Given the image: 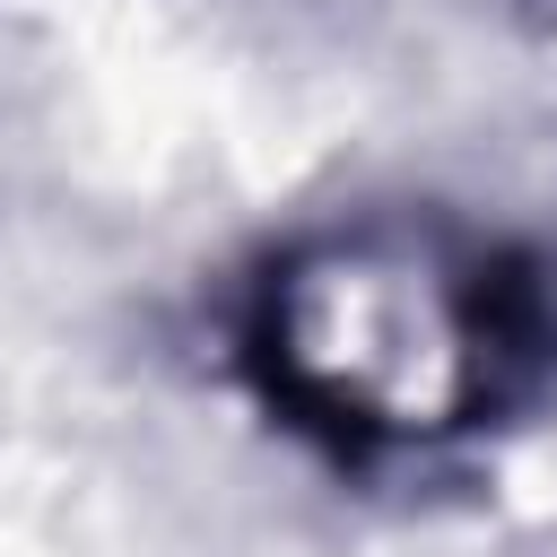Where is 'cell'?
<instances>
[{
  "instance_id": "1",
  "label": "cell",
  "mask_w": 557,
  "mask_h": 557,
  "mask_svg": "<svg viewBox=\"0 0 557 557\" xmlns=\"http://www.w3.org/2000/svg\"><path fill=\"white\" fill-rule=\"evenodd\" d=\"M505 313L487 270L339 261L287 296V374L313 409H357V426H444L496 392Z\"/></svg>"
}]
</instances>
